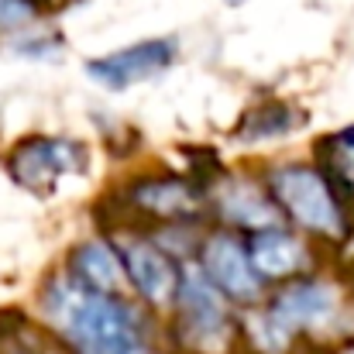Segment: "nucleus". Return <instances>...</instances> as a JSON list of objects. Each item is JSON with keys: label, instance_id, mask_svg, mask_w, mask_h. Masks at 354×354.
Returning a JSON list of instances; mask_svg holds the SVG:
<instances>
[{"label": "nucleus", "instance_id": "obj_5", "mask_svg": "<svg viewBox=\"0 0 354 354\" xmlns=\"http://www.w3.org/2000/svg\"><path fill=\"white\" fill-rule=\"evenodd\" d=\"M107 237L118 248L134 299L145 303L148 310H169L179 292L183 261L169 254L148 227H138V224H118Z\"/></svg>", "mask_w": 354, "mask_h": 354}, {"label": "nucleus", "instance_id": "obj_7", "mask_svg": "<svg viewBox=\"0 0 354 354\" xmlns=\"http://www.w3.org/2000/svg\"><path fill=\"white\" fill-rule=\"evenodd\" d=\"M268 313L299 341L310 334H324L344 317V289L334 279H324L317 272L289 279L275 286V292L265 299Z\"/></svg>", "mask_w": 354, "mask_h": 354}, {"label": "nucleus", "instance_id": "obj_18", "mask_svg": "<svg viewBox=\"0 0 354 354\" xmlns=\"http://www.w3.org/2000/svg\"><path fill=\"white\" fill-rule=\"evenodd\" d=\"M31 3H38V0H31Z\"/></svg>", "mask_w": 354, "mask_h": 354}, {"label": "nucleus", "instance_id": "obj_12", "mask_svg": "<svg viewBox=\"0 0 354 354\" xmlns=\"http://www.w3.org/2000/svg\"><path fill=\"white\" fill-rule=\"evenodd\" d=\"M66 272L93 289V292H111V296H131V286H127V275H124V265H120V254L114 248L111 237H90V241H80L73 251H69V261H66Z\"/></svg>", "mask_w": 354, "mask_h": 354}, {"label": "nucleus", "instance_id": "obj_11", "mask_svg": "<svg viewBox=\"0 0 354 354\" xmlns=\"http://www.w3.org/2000/svg\"><path fill=\"white\" fill-rule=\"evenodd\" d=\"M207 196H210V214H217V221L224 227H234L241 234H254V231L286 224L282 214L275 210L268 189L261 186V179L254 183V179H237V176L221 172L217 179H210Z\"/></svg>", "mask_w": 354, "mask_h": 354}, {"label": "nucleus", "instance_id": "obj_4", "mask_svg": "<svg viewBox=\"0 0 354 354\" xmlns=\"http://www.w3.org/2000/svg\"><path fill=\"white\" fill-rule=\"evenodd\" d=\"M210 210L207 186L196 176H176V172H148L131 179L120 189V221L138 227H169V224H193L203 221Z\"/></svg>", "mask_w": 354, "mask_h": 354}, {"label": "nucleus", "instance_id": "obj_3", "mask_svg": "<svg viewBox=\"0 0 354 354\" xmlns=\"http://www.w3.org/2000/svg\"><path fill=\"white\" fill-rule=\"evenodd\" d=\"M172 324L169 334L176 341V351L183 354H237L241 320L237 306L207 282V275L196 265H183L179 292L172 299Z\"/></svg>", "mask_w": 354, "mask_h": 354}, {"label": "nucleus", "instance_id": "obj_19", "mask_svg": "<svg viewBox=\"0 0 354 354\" xmlns=\"http://www.w3.org/2000/svg\"><path fill=\"white\" fill-rule=\"evenodd\" d=\"M231 3H237V0H231Z\"/></svg>", "mask_w": 354, "mask_h": 354}, {"label": "nucleus", "instance_id": "obj_10", "mask_svg": "<svg viewBox=\"0 0 354 354\" xmlns=\"http://www.w3.org/2000/svg\"><path fill=\"white\" fill-rule=\"evenodd\" d=\"M176 38H145L134 45H124L118 52H107L100 59L86 62V76L104 86V90H127L138 83H148L155 76H162L172 62H176Z\"/></svg>", "mask_w": 354, "mask_h": 354}, {"label": "nucleus", "instance_id": "obj_13", "mask_svg": "<svg viewBox=\"0 0 354 354\" xmlns=\"http://www.w3.org/2000/svg\"><path fill=\"white\" fill-rule=\"evenodd\" d=\"M303 114L282 100H265V104H254L244 111V118L237 120V138L248 141V145H258V141H275V138H286L292 134L299 124H303Z\"/></svg>", "mask_w": 354, "mask_h": 354}, {"label": "nucleus", "instance_id": "obj_8", "mask_svg": "<svg viewBox=\"0 0 354 354\" xmlns=\"http://www.w3.org/2000/svg\"><path fill=\"white\" fill-rule=\"evenodd\" d=\"M3 165H7V176L21 189L45 196V193H55L59 179L86 172L90 155L83 141L59 138V134H31V138H21L7 151Z\"/></svg>", "mask_w": 354, "mask_h": 354}, {"label": "nucleus", "instance_id": "obj_9", "mask_svg": "<svg viewBox=\"0 0 354 354\" xmlns=\"http://www.w3.org/2000/svg\"><path fill=\"white\" fill-rule=\"evenodd\" d=\"M244 237H248L251 265L265 286H282L289 279L317 272V258H320L317 241H310L289 224H275V227H265V231H254V234Z\"/></svg>", "mask_w": 354, "mask_h": 354}, {"label": "nucleus", "instance_id": "obj_16", "mask_svg": "<svg viewBox=\"0 0 354 354\" xmlns=\"http://www.w3.org/2000/svg\"><path fill=\"white\" fill-rule=\"evenodd\" d=\"M38 17V3L31 0H0V35L17 31Z\"/></svg>", "mask_w": 354, "mask_h": 354}, {"label": "nucleus", "instance_id": "obj_15", "mask_svg": "<svg viewBox=\"0 0 354 354\" xmlns=\"http://www.w3.org/2000/svg\"><path fill=\"white\" fill-rule=\"evenodd\" d=\"M59 348L45 341V334L28 324L24 317L17 324H0V354H55Z\"/></svg>", "mask_w": 354, "mask_h": 354}, {"label": "nucleus", "instance_id": "obj_1", "mask_svg": "<svg viewBox=\"0 0 354 354\" xmlns=\"http://www.w3.org/2000/svg\"><path fill=\"white\" fill-rule=\"evenodd\" d=\"M41 320L69 354H107L151 341L155 320L134 296H111L80 286L66 268L41 286Z\"/></svg>", "mask_w": 354, "mask_h": 354}, {"label": "nucleus", "instance_id": "obj_17", "mask_svg": "<svg viewBox=\"0 0 354 354\" xmlns=\"http://www.w3.org/2000/svg\"><path fill=\"white\" fill-rule=\"evenodd\" d=\"M107 354H172V351H162L151 341H141V344H127V348H118V351H107Z\"/></svg>", "mask_w": 354, "mask_h": 354}, {"label": "nucleus", "instance_id": "obj_2", "mask_svg": "<svg viewBox=\"0 0 354 354\" xmlns=\"http://www.w3.org/2000/svg\"><path fill=\"white\" fill-rule=\"evenodd\" d=\"M275 210L289 227L306 234L317 244L341 248L354 234V217L330 183V176L317 162H282L261 176Z\"/></svg>", "mask_w": 354, "mask_h": 354}, {"label": "nucleus", "instance_id": "obj_6", "mask_svg": "<svg viewBox=\"0 0 354 354\" xmlns=\"http://www.w3.org/2000/svg\"><path fill=\"white\" fill-rule=\"evenodd\" d=\"M193 265L207 275V282L214 289H221L234 303L237 310H248V306L265 299V282L251 265L248 237L234 227L217 224V227L203 231L200 244H196V254H193Z\"/></svg>", "mask_w": 354, "mask_h": 354}, {"label": "nucleus", "instance_id": "obj_14", "mask_svg": "<svg viewBox=\"0 0 354 354\" xmlns=\"http://www.w3.org/2000/svg\"><path fill=\"white\" fill-rule=\"evenodd\" d=\"M317 165L330 176V183L337 186V193L344 196L348 210L354 217V127L334 131L327 138L317 141Z\"/></svg>", "mask_w": 354, "mask_h": 354}]
</instances>
